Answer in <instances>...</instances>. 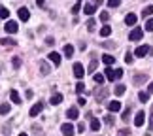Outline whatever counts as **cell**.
I'll return each mask as SVG.
<instances>
[{
    "mask_svg": "<svg viewBox=\"0 0 153 136\" xmlns=\"http://www.w3.org/2000/svg\"><path fill=\"white\" fill-rule=\"evenodd\" d=\"M149 53H151V47L149 45H140V47H136L134 55H136V57H146V55H149Z\"/></svg>",
    "mask_w": 153,
    "mask_h": 136,
    "instance_id": "obj_2",
    "label": "cell"
},
{
    "mask_svg": "<svg viewBox=\"0 0 153 136\" xmlns=\"http://www.w3.org/2000/svg\"><path fill=\"white\" fill-rule=\"evenodd\" d=\"M32 97H34V91L28 89V91H27V98H32Z\"/></svg>",
    "mask_w": 153,
    "mask_h": 136,
    "instance_id": "obj_45",
    "label": "cell"
},
{
    "mask_svg": "<svg viewBox=\"0 0 153 136\" xmlns=\"http://www.w3.org/2000/svg\"><path fill=\"white\" fill-rule=\"evenodd\" d=\"M149 131H153V108H151V115H149Z\"/></svg>",
    "mask_w": 153,
    "mask_h": 136,
    "instance_id": "obj_42",
    "label": "cell"
},
{
    "mask_svg": "<svg viewBox=\"0 0 153 136\" xmlns=\"http://www.w3.org/2000/svg\"><path fill=\"white\" fill-rule=\"evenodd\" d=\"M79 8H81V4H79V2H78V4H74V6H72V13H78Z\"/></svg>",
    "mask_w": 153,
    "mask_h": 136,
    "instance_id": "obj_40",
    "label": "cell"
},
{
    "mask_svg": "<svg viewBox=\"0 0 153 136\" xmlns=\"http://www.w3.org/2000/svg\"><path fill=\"white\" fill-rule=\"evenodd\" d=\"M85 102H87V100H85V97H79V98H78V104H81V106H85Z\"/></svg>",
    "mask_w": 153,
    "mask_h": 136,
    "instance_id": "obj_44",
    "label": "cell"
},
{
    "mask_svg": "<svg viewBox=\"0 0 153 136\" xmlns=\"http://www.w3.org/2000/svg\"><path fill=\"white\" fill-rule=\"evenodd\" d=\"M98 19H100L102 23H108V19H110V13H108V11H102V13H100V17H98Z\"/></svg>",
    "mask_w": 153,
    "mask_h": 136,
    "instance_id": "obj_32",
    "label": "cell"
},
{
    "mask_svg": "<svg viewBox=\"0 0 153 136\" xmlns=\"http://www.w3.org/2000/svg\"><path fill=\"white\" fill-rule=\"evenodd\" d=\"M114 93L117 94V97H121V94H125V85H121V83H119V85L115 87V91H114Z\"/></svg>",
    "mask_w": 153,
    "mask_h": 136,
    "instance_id": "obj_27",
    "label": "cell"
},
{
    "mask_svg": "<svg viewBox=\"0 0 153 136\" xmlns=\"http://www.w3.org/2000/svg\"><path fill=\"white\" fill-rule=\"evenodd\" d=\"M66 115H68V119H78V117H79V110L78 108H70L66 111Z\"/></svg>",
    "mask_w": 153,
    "mask_h": 136,
    "instance_id": "obj_14",
    "label": "cell"
},
{
    "mask_svg": "<svg viewBox=\"0 0 153 136\" xmlns=\"http://www.w3.org/2000/svg\"><path fill=\"white\" fill-rule=\"evenodd\" d=\"M78 131H79V132H83V131H85V127H83V123H79V125H78Z\"/></svg>",
    "mask_w": 153,
    "mask_h": 136,
    "instance_id": "obj_46",
    "label": "cell"
},
{
    "mask_svg": "<svg viewBox=\"0 0 153 136\" xmlns=\"http://www.w3.org/2000/svg\"><path fill=\"white\" fill-rule=\"evenodd\" d=\"M48 57H49V61H51L53 64H61V55H59L57 51H51Z\"/></svg>",
    "mask_w": 153,
    "mask_h": 136,
    "instance_id": "obj_11",
    "label": "cell"
},
{
    "mask_svg": "<svg viewBox=\"0 0 153 136\" xmlns=\"http://www.w3.org/2000/svg\"><path fill=\"white\" fill-rule=\"evenodd\" d=\"M87 28H89V30H95V19H89V23H87Z\"/></svg>",
    "mask_w": 153,
    "mask_h": 136,
    "instance_id": "obj_39",
    "label": "cell"
},
{
    "mask_svg": "<svg viewBox=\"0 0 153 136\" xmlns=\"http://www.w3.org/2000/svg\"><path fill=\"white\" fill-rule=\"evenodd\" d=\"M125 61L127 62H132V53H127V55H125Z\"/></svg>",
    "mask_w": 153,
    "mask_h": 136,
    "instance_id": "obj_43",
    "label": "cell"
},
{
    "mask_svg": "<svg viewBox=\"0 0 153 136\" xmlns=\"http://www.w3.org/2000/svg\"><path fill=\"white\" fill-rule=\"evenodd\" d=\"M93 80H95L98 85H102V83H104V76H102V74H95V76H93Z\"/></svg>",
    "mask_w": 153,
    "mask_h": 136,
    "instance_id": "obj_29",
    "label": "cell"
},
{
    "mask_svg": "<svg viewBox=\"0 0 153 136\" xmlns=\"http://www.w3.org/2000/svg\"><path fill=\"white\" fill-rule=\"evenodd\" d=\"M119 4H121L119 0H108V6H110V8H117Z\"/></svg>",
    "mask_w": 153,
    "mask_h": 136,
    "instance_id": "obj_37",
    "label": "cell"
},
{
    "mask_svg": "<svg viewBox=\"0 0 153 136\" xmlns=\"http://www.w3.org/2000/svg\"><path fill=\"white\" fill-rule=\"evenodd\" d=\"M142 36H144L142 28H134V30L128 34V40H131V42H138V40H142Z\"/></svg>",
    "mask_w": 153,
    "mask_h": 136,
    "instance_id": "obj_1",
    "label": "cell"
},
{
    "mask_svg": "<svg viewBox=\"0 0 153 136\" xmlns=\"http://www.w3.org/2000/svg\"><path fill=\"white\" fill-rule=\"evenodd\" d=\"M146 30H153V19L146 21Z\"/></svg>",
    "mask_w": 153,
    "mask_h": 136,
    "instance_id": "obj_38",
    "label": "cell"
},
{
    "mask_svg": "<svg viewBox=\"0 0 153 136\" xmlns=\"http://www.w3.org/2000/svg\"><path fill=\"white\" fill-rule=\"evenodd\" d=\"M95 4L98 6V4H102V0H95Z\"/></svg>",
    "mask_w": 153,
    "mask_h": 136,
    "instance_id": "obj_49",
    "label": "cell"
},
{
    "mask_svg": "<svg viewBox=\"0 0 153 136\" xmlns=\"http://www.w3.org/2000/svg\"><path fill=\"white\" fill-rule=\"evenodd\" d=\"M40 70H42V74H44V76H48V74H49V70H51L49 62H48V61H40Z\"/></svg>",
    "mask_w": 153,
    "mask_h": 136,
    "instance_id": "obj_12",
    "label": "cell"
},
{
    "mask_svg": "<svg viewBox=\"0 0 153 136\" xmlns=\"http://www.w3.org/2000/svg\"><path fill=\"white\" fill-rule=\"evenodd\" d=\"M148 93H153V81L149 83V87H148Z\"/></svg>",
    "mask_w": 153,
    "mask_h": 136,
    "instance_id": "obj_48",
    "label": "cell"
},
{
    "mask_svg": "<svg viewBox=\"0 0 153 136\" xmlns=\"http://www.w3.org/2000/svg\"><path fill=\"white\" fill-rule=\"evenodd\" d=\"M6 32H10V34H13V32H17V23L15 21H6Z\"/></svg>",
    "mask_w": 153,
    "mask_h": 136,
    "instance_id": "obj_8",
    "label": "cell"
},
{
    "mask_svg": "<svg viewBox=\"0 0 153 136\" xmlns=\"http://www.w3.org/2000/svg\"><path fill=\"white\" fill-rule=\"evenodd\" d=\"M42 108H44V106H42V102L34 104L32 108H30V111H28V115H30V117H36V115L40 114V111H42Z\"/></svg>",
    "mask_w": 153,
    "mask_h": 136,
    "instance_id": "obj_7",
    "label": "cell"
},
{
    "mask_svg": "<svg viewBox=\"0 0 153 136\" xmlns=\"http://www.w3.org/2000/svg\"><path fill=\"white\" fill-rule=\"evenodd\" d=\"M11 66H13V68H19L21 66V59L19 57H13V59H11Z\"/></svg>",
    "mask_w": 153,
    "mask_h": 136,
    "instance_id": "obj_31",
    "label": "cell"
},
{
    "mask_svg": "<svg viewBox=\"0 0 153 136\" xmlns=\"http://www.w3.org/2000/svg\"><path fill=\"white\" fill-rule=\"evenodd\" d=\"M146 80H148V76H144V74H136V76H134V85H142Z\"/></svg>",
    "mask_w": 153,
    "mask_h": 136,
    "instance_id": "obj_18",
    "label": "cell"
},
{
    "mask_svg": "<svg viewBox=\"0 0 153 136\" xmlns=\"http://www.w3.org/2000/svg\"><path fill=\"white\" fill-rule=\"evenodd\" d=\"M36 4L40 6V8H44V4H45V0H36Z\"/></svg>",
    "mask_w": 153,
    "mask_h": 136,
    "instance_id": "obj_47",
    "label": "cell"
},
{
    "mask_svg": "<svg viewBox=\"0 0 153 136\" xmlns=\"http://www.w3.org/2000/svg\"><path fill=\"white\" fill-rule=\"evenodd\" d=\"M138 98H140V102H148V100H149V93L148 91H146V93L142 91V93L138 94Z\"/></svg>",
    "mask_w": 153,
    "mask_h": 136,
    "instance_id": "obj_25",
    "label": "cell"
},
{
    "mask_svg": "<svg viewBox=\"0 0 153 136\" xmlns=\"http://www.w3.org/2000/svg\"><path fill=\"white\" fill-rule=\"evenodd\" d=\"M0 44H2V45H10V47H15L17 45V42H15L13 38H2V40H0Z\"/></svg>",
    "mask_w": 153,
    "mask_h": 136,
    "instance_id": "obj_19",
    "label": "cell"
},
{
    "mask_svg": "<svg viewBox=\"0 0 153 136\" xmlns=\"http://www.w3.org/2000/svg\"><path fill=\"white\" fill-rule=\"evenodd\" d=\"M144 123H146V114H144V111H138L136 117H134V125H136V127H142Z\"/></svg>",
    "mask_w": 153,
    "mask_h": 136,
    "instance_id": "obj_6",
    "label": "cell"
},
{
    "mask_svg": "<svg viewBox=\"0 0 153 136\" xmlns=\"http://www.w3.org/2000/svg\"><path fill=\"white\" fill-rule=\"evenodd\" d=\"M104 123H108V125H111V123H114V117H111V115H106V117H104Z\"/></svg>",
    "mask_w": 153,
    "mask_h": 136,
    "instance_id": "obj_41",
    "label": "cell"
},
{
    "mask_svg": "<svg viewBox=\"0 0 153 136\" xmlns=\"http://www.w3.org/2000/svg\"><path fill=\"white\" fill-rule=\"evenodd\" d=\"M97 66H98V62L95 61V59H93V61H91V64H89V72H95V70H97Z\"/></svg>",
    "mask_w": 153,
    "mask_h": 136,
    "instance_id": "obj_34",
    "label": "cell"
},
{
    "mask_svg": "<svg viewBox=\"0 0 153 136\" xmlns=\"http://www.w3.org/2000/svg\"><path fill=\"white\" fill-rule=\"evenodd\" d=\"M83 89H85L83 81H78V85H76V91H78V93H83Z\"/></svg>",
    "mask_w": 153,
    "mask_h": 136,
    "instance_id": "obj_36",
    "label": "cell"
},
{
    "mask_svg": "<svg viewBox=\"0 0 153 136\" xmlns=\"http://www.w3.org/2000/svg\"><path fill=\"white\" fill-rule=\"evenodd\" d=\"M98 129H100V121H98V119H93L91 121V131H98Z\"/></svg>",
    "mask_w": 153,
    "mask_h": 136,
    "instance_id": "obj_26",
    "label": "cell"
},
{
    "mask_svg": "<svg viewBox=\"0 0 153 136\" xmlns=\"http://www.w3.org/2000/svg\"><path fill=\"white\" fill-rule=\"evenodd\" d=\"M102 62H104V64H108V66H110L111 62H115V59L111 57V55H102Z\"/></svg>",
    "mask_w": 153,
    "mask_h": 136,
    "instance_id": "obj_24",
    "label": "cell"
},
{
    "mask_svg": "<svg viewBox=\"0 0 153 136\" xmlns=\"http://www.w3.org/2000/svg\"><path fill=\"white\" fill-rule=\"evenodd\" d=\"M8 17H10V10L2 6V8H0V19H8Z\"/></svg>",
    "mask_w": 153,
    "mask_h": 136,
    "instance_id": "obj_23",
    "label": "cell"
},
{
    "mask_svg": "<svg viewBox=\"0 0 153 136\" xmlns=\"http://www.w3.org/2000/svg\"><path fill=\"white\" fill-rule=\"evenodd\" d=\"M136 21H138V17H136V15H134V13H128V15L125 17V23H127V25H128V27H132V25H136Z\"/></svg>",
    "mask_w": 153,
    "mask_h": 136,
    "instance_id": "obj_13",
    "label": "cell"
},
{
    "mask_svg": "<svg viewBox=\"0 0 153 136\" xmlns=\"http://www.w3.org/2000/svg\"><path fill=\"white\" fill-rule=\"evenodd\" d=\"M83 11L87 15H93L97 11V4H85V8H83Z\"/></svg>",
    "mask_w": 153,
    "mask_h": 136,
    "instance_id": "obj_17",
    "label": "cell"
},
{
    "mask_svg": "<svg viewBox=\"0 0 153 136\" xmlns=\"http://www.w3.org/2000/svg\"><path fill=\"white\" fill-rule=\"evenodd\" d=\"M108 110L111 111V114H115V111H119V110H121V104L117 102V100H114V102H110V104H108Z\"/></svg>",
    "mask_w": 153,
    "mask_h": 136,
    "instance_id": "obj_15",
    "label": "cell"
},
{
    "mask_svg": "<svg viewBox=\"0 0 153 136\" xmlns=\"http://www.w3.org/2000/svg\"><path fill=\"white\" fill-rule=\"evenodd\" d=\"M74 76H76L78 80H81V78L85 76V68H83V64H79V62H76V64H74Z\"/></svg>",
    "mask_w": 153,
    "mask_h": 136,
    "instance_id": "obj_3",
    "label": "cell"
},
{
    "mask_svg": "<svg viewBox=\"0 0 153 136\" xmlns=\"http://www.w3.org/2000/svg\"><path fill=\"white\" fill-rule=\"evenodd\" d=\"M108 93H110L108 89H104V87H100V89H97V91H95V98L98 100V102H102V100H104L106 97H108Z\"/></svg>",
    "mask_w": 153,
    "mask_h": 136,
    "instance_id": "obj_4",
    "label": "cell"
},
{
    "mask_svg": "<svg viewBox=\"0 0 153 136\" xmlns=\"http://www.w3.org/2000/svg\"><path fill=\"white\" fill-rule=\"evenodd\" d=\"M61 131H62L64 136H72L74 134V125H72V123H64V125L61 127Z\"/></svg>",
    "mask_w": 153,
    "mask_h": 136,
    "instance_id": "obj_5",
    "label": "cell"
},
{
    "mask_svg": "<svg viewBox=\"0 0 153 136\" xmlns=\"http://www.w3.org/2000/svg\"><path fill=\"white\" fill-rule=\"evenodd\" d=\"M98 34H100V36H102V38H108V36H110V34H111V28H110L108 25H104V27L100 28V32H98Z\"/></svg>",
    "mask_w": 153,
    "mask_h": 136,
    "instance_id": "obj_20",
    "label": "cell"
},
{
    "mask_svg": "<svg viewBox=\"0 0 153 136\" xmlns=\"http://www.w3.org/2000/svg\"><path fill=\"white\" fill-rule=\"evenodd\" d=\"M114 74H115V70H111L110 66L106 68V72H104V76H106V80H110V81H115V78H114Z\"/></svg>",
    "mask_w": 153,
    "mask_h": 136,
    "instance_id": "obj_22",
    "label": "cell"
},
{
    "mask_svg": "<svg viewBox=\"0 0 153 136\" xmlns=\"http://www.w3.org/2000/svg\"><path fill=\"white\" fill-rule=\"evenodd\" d=\"M49 102H51V104H61V102H62V94H61V93H55V94H51Z\"/></svg>",
    "mask_w": 153,
    "mask_h": 136,
    "instance_id": "obj_16",
    "label": "cell"
},
{
    "mask_svg": "<svg viewBox=\"0 0 153 136\" xmlns=\"http://www.w3.org/2000/svg\"><path fill=\"white\" fill-rule=\"evenodd\" d=\"M62 53H64V57H72L74 55V47L70 45V44H66V45H64V49H62Z\"/></svg>",
    "mask_w": 153,
    "mask_h": 136,
    "instance_id": "obj_21",
    "label": "cell"
},
{
    "mask_svg": "<svg viewBox=\"0 0 153 136\" xmlns=\"http://www.w3.org/2000/svg\"><path fill=\"white\" fill-rule=\"evenodd\" d=\"M19 136H27V134H23V132H21V134H19Z\"/></svg>",
    "mask_w": 153,
    "mask_h": 136,
    "instance_id": "obj_50",
    "label": "cell"
},
{
    "mask_svg": "<svg viewBox=\"0 0 153 136\" xmlns=\"http://www.w3.org/2000/svg\"><path fill=\"white\" fill-rule=\"evenodd\" d=\"M10 111V104H0V115H6Z\"/></svg>",
    "mask_w": 153,
    "mask_h": 136,
    "instance_id": "obj_28",
    "label": "cell"
},
{
    "mask_svg": "<svg viewBox=\"0 0 153 136\" xmlns=\"http://www.w3.org/2000/svg\"><path fill=\"white\" fill-rule=\"evenodd\" d=\"M17 13H19V19H21V21H28V19H30V13H28L27 8H19V11H17Z\"/></svg>",
    "mask_w": 153,
    "mask_h": 136,
    "instance_id": "obj_9",
    "label": "cell"
},
{
    "mask_svg": "<svg viewBox=\"0 0 153 136\" xmlns=\"http://www.w3.org/2000/svg\"><path fill=\"white\" fill-rule=\"evenodd\" d=\"M10 98H11V102H13V104H21V97H19V93H17L15 89L10 91Z\"/></svg>",
    "mask_w": 153,
    "mask_h": 136,
    "instance_id": "obj_10",
    "label": "cell"
},
{
    "mask_svg": "<svg viewBox=\"0 0 153 136\" xmlns=\"http://www.w3.org/2000/svg\"><path fill=\"white\" fill-rule=\"evenodd\" d=\"M121 76H123V70H121V68H115V74H114L115 81H117V80H121Z\"/></svg>",
    "mask_w": 153,
    "mask_h": 136,
    "instance_id": "obj_35",
    "label": "cell"
},
{
    "mask_svg": "<svg viewBox=\"0 0 153 136\" xmlns=\"http://www.w3.org/2000/svg\"><path fill=\"white\" fill-rule=\"evenodd\" d=\"M128 115H131V108L123 110V114H121V117H123V121H127V119H128Z\"/></svg>",
    "mask_w": 153,
    "mask_h": 136,
    "instance_id": "obj_33",
    "label": "cell"
},
{
    "mask_svg": "<svg viewBox=\"0 0 153 136\" xmlns=\"http://www.w3.org/2000/svg\"><path fill=\"white\" fill-rule=\"evenodd\" d=\"M151 13H153V6H146L144 11H142V15H144V17H148V15H151Z\"/></svg>",
    "mask_w": 153,
    "mask_h": 136,
    "instance_id": "obj_30",
    "label": "cell"
}]
</instances>
